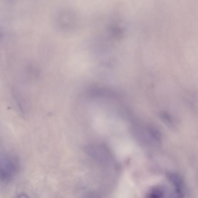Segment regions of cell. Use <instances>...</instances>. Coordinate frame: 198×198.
I'll use <instances>...</instances> for the list:
<instances>
[{
  "mask_svg": "<svg viewBox=\"0 0 198 198\" xmlns=\"http://www.w3.org/2000/svg\"><path fill=\"white\" fill-rule=\"evenodd\" d=\"M165 193V191L162 187H154L149 190L146 195L145 198H164Z\"/></svg>",
  "mask_w": 198,
  "mask_h": 198,
  "instance_id": "cell-1",
  "label": "cell"
},
{
  "mask_svg": "<svg viewBox=\"0 0 198 198\" xmlns=\"http://www.w3.org/2000/svg\"><path fill=\"white\" fill-rule=\"evenodd\" d=\"M18 198H28V197H27V196H26L25 195H21Z\"/></svg>",
  "mask_w": 198,
  "mask_h": 198,
  "instance_id": "cell-2",
  "label": "cell"
}]
</instances>
